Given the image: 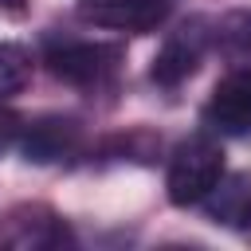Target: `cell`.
<instances>
[{
	"instance_id": "obj_10",
	"label": "cell",
	"mask_w": 251,
	"mask_h": 251,
	"mask_svg": "<svg viewBox=\"0 0 251 251\" xmlns=\"http://www.w3.org/2000/svg\"><path fill=\"white\" fill-rule=\"evenodd\" d=\"M216 39H220V47H224L231 59L251 63V12L239 8V12L224 16V20L216 24Z\"/></svg>"
},
{
	"instance_id": "obj_8",
	"label": "cell",
	"mask_w": 251,
	"mask_h": 251,
	"mask_svg": "<svg viewBox=\"0 0 251 251\" xmlns=\"http://www.w3.org/2000/svg\"><path fill=\"white\" fill-rule=\"evenodd\" d=\"M208 204V216L216 224H227V227H243V220L251 216V176L247 173H235V176H220V184L204 196Z\"/></svg>"
},
{
	"instance_id": "obj_12",
	"label": "cell",
	"mask_w": 251,
	"mask_h": 251,
	"mask_svg": "<svg viewBox=\"0 0 251 251\" xmlns=\"http://www.w3.org/2000/svg\"><path fill=\"white\" fill-rule=\"evenodd\" d=\"M0 8H4V12H20V8H24V0H0Z\"/></svg>"
},
{
	"instance_id": "obj_5",
	"label": "cell",
	"mask_w": 251,
	"mask_h": 251,
	"mask_svg": "<svg viewBox=\"0 0 251 251\" xmlns=\"http://www.w3.org/2000/svg\"><path fill=\"white\" fill-rule=\"evenodd\" d=\"M122 51L118 47H106V43H63L59 51H51V75L63 78V82H75V86H90V82H102L106 75H114Z\"/></svg>"
},
{
	"instance_id": "obj_1",
	"label": "cell",
	"mask_w": 251,
	"mask_h": 251,
	"mask_svg": "<svg viewBox=\"0 0 251 251\" xmlns=\"http://www.w3.org/2000/svg\"><path fill=\"white\" fill-rule=\"evenodd\" d=\"M224 176V153L220 145L208 137V133H196L188 141L176 145L173 161H169V176H165V188H169V200L188 208V204H204V196L220 184Z\"/></svg>"
},
{
	"instance_id": "obj_9",
	"label": "cell",
	"mask_w": 251,
	"mask_h": 251,
	"mask_svg": "<svg viewBox=\"0 0 251 251\" xmlns=\"http://www.w3.org/2000/svg\"><path fill=\"white\" fill-rule=\"evenodd\" d=\"M31 82V51L20 43H0V102Z\"/></svg>"
},
{
	"instance_id": "obj_3",
	"label": "cell",
	"mask_w": 251,
	"mask_h": 251,
	"mask_svg": "<svg viewBox=\"0 0 251 251\" xmlns=\"http://www.w3.org/2000/svg\"><path fill=\"white\" fill-rule=\"evenodd\" d=\"M82 24L110 27V31H153L169 16V0H78L75 4Z\"/></svg>"
},
{
	"instance_id": "obj_11",
	"label": "cell",
	"mask_w": 251,
	"mask_h": 251,
	"mask_svg": "<svg viewBox=\"0 0 251 251\" xmlns=\"http://www.w3.org/2000/svg\"><path fill=\"white\" fill-rule=\"evenodd\" d=\"M20 129H24V126H20V118H16V114H8V110H0V157L16 145Z\"/></svg>"
},
{
	"instance_id": "obj_7",
	"label": "cell",
	"mask_w": 251,
	"mask_h": 251,
	"mask_svg": "<svg viewBox=\"0 0 251 251\" xmlns=\"http://www.w3.org/2000/svg\"><path fill=\"white\" fill-rule=\"evenodd\" d=\"M78 141V122L75 118H39L24 129V153L27 161H59L71 153Z\"/></svg>"
},
{
	"instance_id": "obj_6",
	"label": "cell",
	"mask_w": 251,
	"mask_h": 251,
	"mask_svg": "<svg viewBox=\"0 0 251 251\" xmlns=\"http://www.w3.org/2000/svg\"><path fill=\"white\" fill-rule=\"evenodd\" d=\"M200 55H204V24L192 20V24H184L180 31H173L165 39V47L153 59V78L161 86H176L180 78H188L196 71Z\"/></svg>"
},
{
	"instance_id": "obj_4",
	"label": "cell",
	"mask_w": 251,
	"mask_h": 251,
	"mask_svg": "<svg viewBox=\"0 0 251 251\" xmlns=\"http://www.w3.org/2000/svg\"><path fill=\"white\" fill-rule=\"evenodd\" d=\"M204 122L220 133H251V67H239L212 86Z\"/></svg>"
},
{
	"instance_id": "obj_2",
	"label": "cell",
	"mask_w": 251,
	"mask_h": 251,
	"mask_svg": "<svg viewBox=\"0 0 251 251\" xmlns=\"http://www.w3.org/2000/svg\"><path fill=\"white\" fill-rule=\"evenodd\" d=\"M71 243V227L47 204H16L0 216V247L8 251H59Z\"/></svg>"
},
{
	"instance_id": "obj_13",
	"label": "cell",
	"mask_w": 251,
	"mask_h": 251,
	"mask_svg": "<svg viewBox=\"0 0 251 251\" xmlns=\"http://www.w3.org/2000/svg\"><path fill=\"white\" fill-rule=\"evenodd\" d=\"M239 231H243V235H247V239H251V216H247V220H243V227H239Z\"/></svg>"
}]
</instances>
